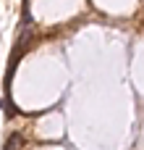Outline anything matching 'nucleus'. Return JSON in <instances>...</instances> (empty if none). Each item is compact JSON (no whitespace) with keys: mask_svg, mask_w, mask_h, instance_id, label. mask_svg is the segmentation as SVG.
<instances>
[{"mask_svg":"<svg viewBox=\"0 0 144 150\" xmlns=\"http://www.w3.org/2000/svg\"><path fill=\"white\" fill-rule=\"evenodd\" d=\"M21 145H24V137H21L18 132H13V134L8 137V142H5L3 150H21Z\"/></svg>","mask_w":144,"mask_h":150,"instance_id":"1","label":"nucleus"}]
</instances>
